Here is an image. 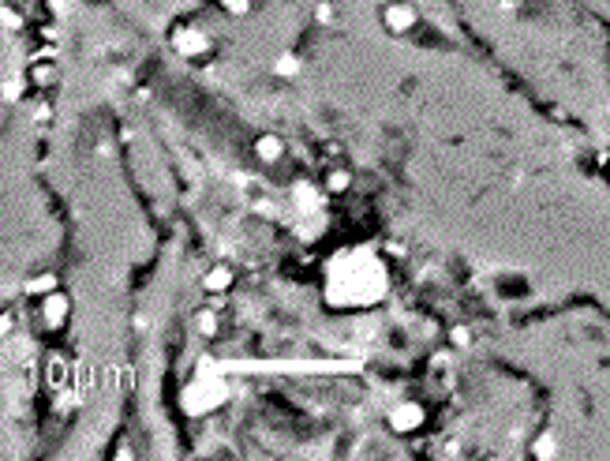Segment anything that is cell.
Instances as JSON below:
<instances>
[{
    "mask_svg": "<svg viewBox=\"0 0 610 461\" xmlns=\"http://www.w3.org/2000/svg\"><path fill=\"white\" fill-rule=\"evenodd\" d=\"M378 19L393 38H405L419 26V8L412 4V0H386V4L378 8Z\"/></svg>",
    "mask_w": 610,
    "mask_h": 461,
    "instance_id": "1",
    "label": "cell"
},
{
    "mask_svg": "<svg viewBox=\"0 0 610 461\" xmlns=\"http://www.w3.org/2000/svg\"><path fill=\"white\" fill-rule=\"evenodd\" d=\"M172 49L180 52L183 60H203L210 57V49H214V42H210V34L206 30H198V26H176L172 30Z\"/></svg>",
    "mask_w": 610,
    "mask_h": 461,
    "instance_id": "2",
    "label": "cell"
},
{
    "mask_svg": "<svg viewBox=\"0 0 610 461\" xmlns=\"http://www.w3.org/2000/svg\"><path fill=\"white\" fill-rule=\"evenodd\" d=\"M386 420H390L393 435H416L427 424V409H423V401H397Z\"/></svg>",
    "mask_w": 610,
    "mask_h": 461,
    "instance_id": "3",
    "label": "cell"
},
{
    "mask_svg": "<svg viewBox=\"0 0 610 461\" xmlns=\"http://www.w3.org/2000/svg\"><path fill=\"white\" fill-rule=\"evenodd\" d=\"M68 311H72V300L60 293V289H52L49 296H42V323L49 331H60L64 323H68Z\"/></svg>",
    "mask_w": 610,
    "mask_h": 461,
    "instance_id": "4",
    "label": "cell"
},
{
    "mask_svg": "<svg viewBox=\"0 0 610 461\" xmlns=\"http://www.w3.org/2000/svg\"><path fill=\"white\" fill-rule=\"evenodd\" d=\"M232 282H236V270L229 267V262H218V267H210V270L203 274V289H206V293H214V296L229 293Z\"/></svg>",
    "mask_w": 610,
    "mask_h": 461,
    "instance_id": "5",
    "label": "cell"
},
{
    "mask_svg": "<svg viewBox=\"0 0 610 461\" xmlns=\"http://www.w3.org/2000/svg\"><path fill=\"white\" fill-rule=\"evenodd\" d=\"M255 157H259L262 165L281 162V157H285V139L273 135V131H262V135L255 139Z\"/></svg>",
    "mask_w": 610,
    "mask_h": 461,
    "instance_id": "6",
    "label": "cell"
},
{
    "mask_svg": "<svg viewBox=\"0 0 610 461\" xmlns=\"http://www.w3.org/2000/svg\"><path fill=\"white\" fill-rule=\"evenodd\" d=\"M26 83H30V90H52L57 87V64L52 60H34L30 72H26Z\"/></svg>",
    "mask_w": 610,
    "mask_h": 461,
    "instance_id": "7",
    "label": "cell"
},
{
    "mask_svg": "<svg viewBox=\"0 0 610 461\" xmlns=\"http://www.w3.org/2000/svg\"><path fill=\"white\" fill-rule=\"evenodd\" d=\"M322 191H329V195H344V191H352V169H344V165L326 169V177H322Z\"/></svg>",
    "mask_w": 610,
    "mask_h": 461,
    "instance_id": "8",
    "label": "cell"
},
{
    "mask_svg": "<svg viewBox=\"0 0 610 461\" xmlns=\"http://www.w3.org/2000/svg\"><path fill=\"white\" fill-rule=\"evenodd\" d=\"M52 289H60V278H57L52 270H42V274H34V278L26 282V296H38V300H42V296L52 293Z\"/></svg>",
    "mask_w": 610,
    "mask_h": 461,
    "instance_id": "9",
    "label": "cell"
},
{
    "mask_svg": "<svg viewBox=\"0 0 610 461\" xmlns=\"http://www.w3.org/2000/svg\"><path fill=\"white\" fill-rule=\"evenodd\" d=\"M45 383L49 387H64V383H68V360H64L60 352H52V357L45 360Z\"/></svg>",
    "mask_w": 610,
    "mask_h": 461,
    "instance_id": "10",
    "label": "cell"
},
{
    "mask_svg": "<svg viewBox=\"0 0 610 461\" xmlns=\"http://www.w3.org/2000/svg\"><path fill=\"white\" fill-rule=\"evenodd\" d=\"M218 326H221L218 308H203V311L195 315V331L203 334V338H218Z\"/></svg>",
    "mask_w": 610,
    "mask_h": 461,
    "instance_id": "11",
    "label": "cell"
},
{
    "mask_svg": "<svg viewBox=\"0 0 610 461\" xmlns=\"http://www.w3.org/2000/svg\"><path fill=\"white\" fill-rule=\"evenodd\" d=\"M221 11H229V16H247L251 11V0H218Z\"/></svg>",
    "mask_w": 610,
    "mask_h": 461,
    "instance_id": "12",
    "label": "cell"
},
{
    "mask_svg": "<svg viewBox=\"0 0 610 461\" xmlns=\"http://www.w3.org/2000/svg\"><path fill=\"white\" fill-rule=\"evenodd\" d=\"M16 334V311H0V341Z\"/></svg>",
    "mask_w": 610,
    "mask_h": 461,
    "instance_id": "13",
    "label": "cell"
},
{
    "mask_svg": "<svg viewBox=\"0 0 610 461\" xmlns=\"http://www.w3.org/2000/svg\"><path fill=\"white\" fill-rule=\"evenodd\" d=\"M296 72H300V60L296 57H281V60H277V75L288 79V75H296Z\"/></svg>",
    "mask_w": 610,
    "mask_h": 461,
    "instance_id": "14",
    "label": "cell"
},
{
    "mask_svg": "<svg viewBox=\"0 0 610 461\" xmlns=\"http://www.w3.org/2000/svg\"><path fill=\"white\" fill-rule=\"evenodd\" d=\"M315 19H318V23H334V4H329V0H322V4L315 8Z\"/></svg>",
    "mask_w": 610,
    "mask_h": 461,
    "instance_id": "15",
    "label": "cell"
},
{
    "mask_svg": "<svg viewBox=\"0 0 610 461\" xmlns=\"http://www.w3.org/2000/svg\"><path fill=\"white\" fill-rule=\"evenodd\" d=\"M536 454H539V457H550V454H554V439L543 435V439L536 443Z\"/></svg>",
    "mask_w": 610,
    "mask_h": 461,
    "instance_id": "16",
    "label": "cell"
},
{
    "mask_svg": "<svg viewBox=\"0 0 610 461\" xmlns=\"http://www.w3.org/2000/svg\"><path fill=\"white\" fill-rule=\"evenodd\" d=\"M468 338H472V334L464 331V326H457V331H453V345H457V349H464V345H472Z\"/></svg>",
    "mask_w": 610,
    "mask_h": 461,
    "instance_id": "17",
    "label": "cell"
}]
</instances>
